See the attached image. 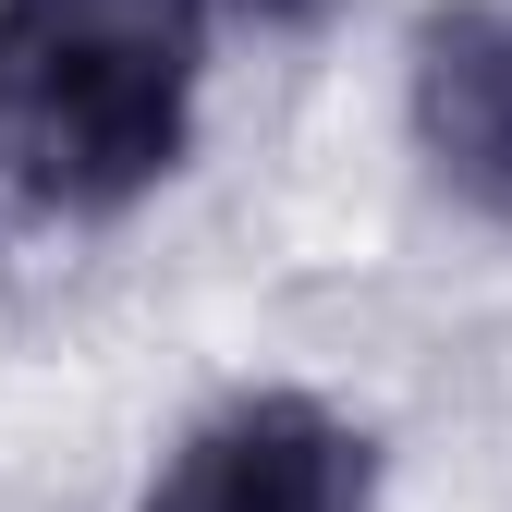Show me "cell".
<instances>
[{"instance_id":"obj_2","label":"cell","mask_w":512,"mask_h":512,"mask_svg":"<svg viewBox=\"0 0 512 512\" xmlns=\"http://www.w3.org/2000/svg\"><path fill=\"white\" fill-rule=\"evenodd\" d=\"M135 512H378V439L317 391H232L159 452Z\"/></svg>"},{"instance_id":"obj_4","label":"cell","mask_w":512,"mask_h":512,"mask_svg":"<svg viewBox=\"0 0 512 512\" xmlns=\"http://www.w3.org/2000/svg\"><path fill=\"white\" fill-rule=\"evenodd\" d=\"M208 13H232V25H317L330 0H208Z\"/></svg>"},{"instance_id":"obj_1","label":"cell","mask_w":512,"mask_h":512,"mask_svg":"<svg viewBox=\"0 0 512 512\" xmlns=\"http://www.w3.org/2000/svg\"><path fill=\"white\" fill-rule=\"evenodd\" d=\"M208 0H0V196L122 220L196 147Z\"/></svg>"},{"instance_id":"obj_3","label":"cell","mask_w":512,"mask_h":512,"mask_svg":"<svg viewBox=\"0 0 512 512\" xmlns=\"http://www.w3.org/2000/svg\"><path fill=\"white\" fill-rule=\"evenodd\" d=\"M403 135L476 232H512V0H427L403 49Z\"/></svg>"}]
</instances>
